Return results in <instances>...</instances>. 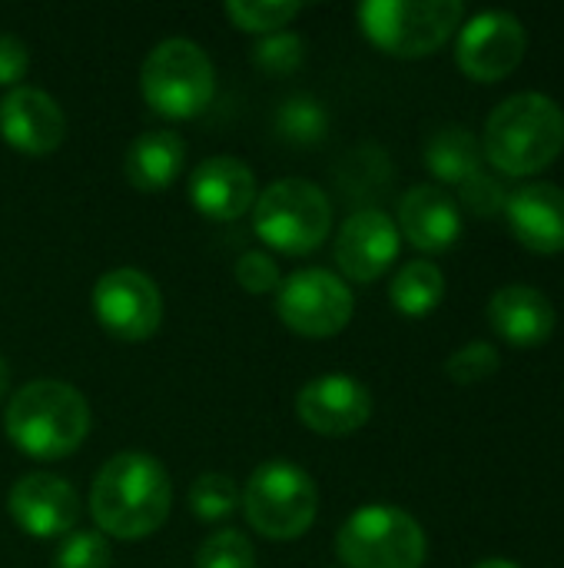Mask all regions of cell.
<instances>
[{"label": "cell", "mask_w": 564, "mask_h": 568, "mask_svg": "<svg viewBox=\"0 0 564 568\" xmlns=\"http://www.w3.org/2000/svg\"><path fill=\"white\" fill-rule=\"evenodd\" d=\"M173 506V486L163 463L150 453L126 449L100 466L90 489V513L96 532L110 539H146L153 536Z\"/></svg>", "instance_id": "cell-1"}, {"label": "cell", "mask_w": 564, "mask_h": 568, "mask_svg": "<svg viewBox=\"0 0 564 568\" xmlns=\"http://www.w3.org/2000/svg\"><path fill=\"white\" fill-rule=\"evenodd\" d=\"M562 150L564 110L548 93H512L485 120L482 156L505 176L542 173Z\"/></svg>", "instance_id": "cell-2"}, {"label": "cell", "mask_w": 564, "mask_h": 568, "mask_svg": "<svg viewBox=\"0 0 564 568\" xmlns=\"http://www.w3.org/2000/svg\"><path fill=\"white\" fill-rule=\"evenodd\" d=\"M3 433L30 459H66L83 446L90 433V406L76 386L37 379L17 389L7 403Z\"/></svg>", "instance_id": "cell-3"}, {"label": "cell", "mask_w": 564, "mask_h": 568, "mask_svg": "<svg viewBox=\"0 0 564 568\" xmlns=\"http://www.w3.org/2000/svg\"><path fill=\"white\" fill-rule=\"evenodd\" d=\"M253 230L269 250L306 256L326 243L332 230V203L312 180L283 176L256 193Z\"/></svg>", "instance_id": "cell-4"}, {"label": "cell", "mask_w": 564, "mask_h": 568, "mask_svg": "<svg viewBox=\"0 0 564 568\" xmlns=\"http://www.w3.org/2000/svg\"><path fill=\"white\" fill-rule=\"evenodd\" d=\"M140 90L156 113L170 120H189L209 106L216 93V70L199 43L170 37L146 53Z\"/></svg>", "instance_id": "cell-5"}, {"label": "cell", "mask_w": 564, "mask_h": 568, "mask_svg": "<svg viewBox=\"0 0 564 568\" xmlns=\"http://www.w3.org/2000/svg\"><path fill=\"white\" fill-rule=\"evenodd\" d=\"M239 499L249 526L273 542L306 536L319 513V489L312 476L293 463H263Z\"/></svg>", "instance_id": "cell-6"}, {"label": "cell", "mask_w": 564, "mask_h": 568, "mask_svg": "<svg viewBox=\"0 0 564 568\" xmlns=\"http://www.w3.org/2000/svg\"><path fill=\"white\" fill-rule=\"evenodd\" d=\"M459 0H366L359 7L362 33L392 57H429L462 23Z\"/></svg>", "instance_id": "cell-7"}, {"label": "cell", "mask_w": 564, "mask_h": 568, "mask_svg": "<svg viewBox=\"0 0 564 568\" xmlns=\"http://www.w3.org/2000/svg\"><path fill=\"white\" fill-rule=\"evenodd\" d=\"M336 552L349 568H422L429 542L409 513L372 503L342 523Z\"/></svg>", "instance_id": "cell-8"}, {"label": "cell", "mask_w": 564, "mask_h": 568, "mask_svg": "<svg viewBox=\"0 0 564 568\" xmlns=\"http://www.w3.org/2000/svg\"><path fill=\"white\" fill-rule=\"evenodd\" d=\"M276 313L286 329L309 339H326L349 326L356 300L342 276L329 270H299L279 283Z\"/></svg>", "instance_id": "cell-9"}, {"label": "cell", "mask_w": 564, "mask_h": 568, "mask_svg": "<svg viewBox=\"0 0 564 568\" xmlns=\"http://www.w3.org/2000/svg\"><path fill=\"white\" fill-rule=\"evenodd\" d=\"M93 313L110 336L123 343H143L163 323V296L146 273L120 266L96 280Z\"/></svg>", "instance_id": "cell-10"}, {"label": "cell", "mask_w": 564, "mask_h": 568, "mask_svg": "<svg viewBox=\"0 0 564 568\" xmlns=\"http://www.w3.org/2000/svg\"><path fill=\"white\" fill-rule=\"evenodd\" d=\"M525 50H529V30L515 13L482 10L459 30L455 60L472 80L495 83L505 80L525 60Z\"/></svg>", "instance_id": "cell-11"}, {"label": "cell", "mask_w": 564, "mask_h": 568, "mask_svg": "<svg viewBox=\"0 0 564 568\" xmlns=\"http://www.w3.org/2000/svg\"><path fill=\"white\" fill-rule=\"evenodd\" d=\"M7 509L13 523L33 539H63L80 519V496L50 473H27L10 486Z\"/></svg>", "instance_id": "cell-12"}, {"label": "cell", "mask_w": 564, "mask_h": 568, "mask_svg": "<svg viewBox=\"0 0 564 568\" xmlns=\"http://www.w3.org/2000/svg\"><path fill=\"white\" fill-rule=\"evenodd\" d=\"M296 416L319 436H352L372 416V393L342 373L306 383L296 396Z\"/></svg>", "instance_id": "cell-13"}, {"label": "cell", "mask_w": 564, "mask_h": 568, "mask_svg": "<svg viewBox=\"0 0 564 568\" xmlns=\"http://www.w3.org/2000/svg\"><path fill=\"white\" fill-rule=\"evenodd\" d=\"M402 236L389 213L382 210H359L352 213L336 236V263L356 283L379 280L399 256Z\"/></svg>", "instance_id": "cell-14"}, {"label": "cell", "mask_w": 564, "mask_h": 568, "mask_svg": "<svg viewBox=\"0 0 564 568\" xmlns=\"http://www.w3.org/2000/svg\"><path fill=\"white\" fill-rule=\"evenodd\" d=\"M0 136L27 156H47L63 143L66 116L50 93L13 87L0 97Z\"/></svg>", "instance_id": "cell-15"}, {"label": "cell", "mask_w": 564, "mask_h": 568, "mask_svg": "<svg viewBox=\"0 0 564 568\" xmlns=\"http://www.w3.org/2000/svg\"><path fill=\"white\" fill-rule=\"evenodd\" d=\"M189 203L206 220H239L256 203V176L236 156H209L189 173Z\"/></svg>", "instance_id": "cell-16"}, {"label": "cell", "mask_w": 564, "mask_h": 568, "mask_svg": "<svg viewBox=\"0 0 564 568\" xmlns=\"http://www.w3.org/2000/svg\"><path fill=\"white\" fill-rule=\"evenodd\" d=\"M509 226L515 240L532 253H562L564 250V190L555 183H522L509 193L505 203Z\"/></svg>", "instance_id": "cell-17"}, {"label": "cell", "mask_w": 564, "mask_h": 568, "mask_svg": "<svg viewBox=\"0 0 564 568\" xmlns=\"http://www.w3.org/2000/svg\"><path fill=\"white\" fill-rule=\"evenodd\" d=\"M489 326L502 343L515 349H535L555 333V306L542 290L512 283L489 300Z\"/></svg>", "instance_id": "cell-18"}, {"label": "cell", "mask_w": 564, "mask_h": 568, "mask_svg": "<svg viewBox=\"0 0 564 568\" xmlns=\"http://www.w3.org/2000/svg\"><path fill=\"white\" fill-rule=\"evenodd\" d=\"M399 236L422 253H442L462 236V206L442 186H412L399 203Z\"/></svg>", "instance_id": "cell-19"}, {"label": "cell", "mask_w": 564, "mask_h": 568, "mask_svg": "<svg viewBox=\"0 0 564 568\" xmlns=\"http://www.w3.org/2000/svg\"><path fill=\"white\" fill-rule=\"evenodd\" d=\"M126 180L140 193H160L176 183L186 166V143L173 130H146L126 150Z\"/></svg>", "instance_id": "cell-20"}, {"label": "cell", "mask_w": 564, "mask_h": 568, "mask_svg": "<svg viewBox=\"0 0 564 568\" xmlns=\"http://www.w3.org/2000/svg\"><path fill=\"white\" fill-rule=\"evenodd\" d=\"M425 166L435 173V180L462 186L469 176H475L482 170V143L469 126L449 123L429 136Z\"/></svg>", "instance_id": "cell-21"}, {"label": "cell", "mask_w": 564, "mask_h": 568, "mask_svg": "<svg viewBox=\"0 0 564 568\" xmlns=\"http://www.w3.org/2000/svg\"><path fill=\"white\" fill-rule=\"evenodd\" d=\"M389 300L402 316L422 320L429 316L442 300H445V276L435 263L429 260H412L406 263L389 286Z\"/></svg>", "instance_id": "cell-22"}, {"label": "cell", "mask_w": 564, "mask_h": 568, "mask_svg": "<svg viewBox=\"0 0 564 568\" xmlns=\"http://www.w3.org/2000/svg\"><path fill=\"white\" fill-rule=\"evenodd\" d=\"M276 133L286 143H299V146H312V143L326 140V133H329L326 103L309 93L286 97L276 110Z\"/></svg>", "instance_id": "cell-23"}, {"label": "cell", "mask_w": 564, "mask_h": 568, "mask_svg": "<svg viewBox=\"0 0 564 568\" xmlns=\"http://www.w3.org/2000/svg\"><path fill=\"white\" fill-rule=\"evenodd\" d=\"M189 509L203 523L226 519V516H233L239 509V486L226 473H203L189 486Z\"/></svg>", "instance_id": "cell-24"}, {"label": "cell", "mask_w": 564, "mask_h": 568, "mask_svg": "<svg viewBox=\"0 0 564 568\" xmlns=\"http://www.w3.org/2000/svg\"><path fill=\"white\" fill-rule=\"evenodd\" d=\"M299 10H302V3H296V0H233V3H226V17L233 20V27H239L246 33H276Z\"/></svg>", "instance_id": "cell-25"}, {"label": "cell", "mask_w": 564, "mask_h": 568, "mask_svg": "<svg viewBox=\"0 0 564 568\" xmlns=\"http://www.w3.org/2000/svg\"><path fill=\"white\" fill-rule=\"evenodd\" d=\"M113 552L103 532L96 529H73L57 542L53 568H110Z\"/></svg>", "instance_id": "cell-26"}, {"label": "cell", "mask_w": 564, "mask_h": 568, "mask_svg": "<svg viewBox=\"0 0 564 568\" xmlns=\"http://www.w3.org/2000/svg\"><path fill=\"white\" fill-rule=\"evenodd\" d=\"M196 568H256L253 542L236 529L213 532L196 549Z\"/></svg>", "instance_id": "cell-27"}, {"label": "cell", "mask_w": 564, "mask_h": 568, "mask_svg": "<svg viewBox=\"0 0 564 568\" xmlns=\"http://www.w3.org/2000/svg\"><path fill=\"white\" fill-rule=\"evenodd\" d=\"M502 366V356L492 343L485 339H475V343H465L459 346L449 359H445V373L452 383H462V386H472V383H482L489 379L492 373H499Z\"/></svg>", "instance_id": "cell-28"}, {"label": "cell", "mask_w": 564, "mask_h": 568, "mask_svg": "<svg viewBox=\"0 0 564 568\" xmlns=\"http://www.w3.org/2000/svg\"><path fill=\"white\" fill-rule=\"evenodd\" d=\"M253 60H256V67L266 70V73H293V70H299L302 60H306V43H302V37H296V33L276 30V33H266V37L256 43Z\"/></svg>", "instance_id": "cell-29"}, {"label": "cell", "mask_w": 564, "mask_h": 568, "mask_svg": "<svg viewBox=\"0 0 564 568\" xmlns=\"http://www.w3.org/2000/svg\"><path fill=\"white\" fill-rule=\"evenodd\" d=\"M459 200L469 213L489 220L495 213H505V203H509V190L502 180L489 176L485 170H479L475 176H469L462 186H459Z\"/></svg>", "instance_id": "cell-30"}, {"label": "cell", "mask_w": 564, "mask_h": 568, "mask_svg": "<svg viewBox=\"0 0 564 568\" xmlns=\"http://www.w3.org/2000/svg\"><path fill=\"white\" fill-rule=\"evenodd\" d=\"M236 283L253 296H266V293H276L283 280H279V266L269 253L249 250L236 260Z\"/></svg>", "instance_id": "cell-31"}, {"label": "cell", "mask_w": 564, "mask_h": 568, "mask_svg": "<svg viewBox=\"0 0 564 568\" xmlns=\"http://www.w3.org/2000/svg\"><path fill=\"white\" fill-rule=\"evenodd\" d=\"M30 70V47L17 33L0 30V87L13 90Z\"/></svg>", "instance_id": "cell-32"}, {"label": "cell", "mask_w": 564, "mask_h": 568, "mask_svg": "<svg viewBox=\"0 0 564 568\" xmlns=\"http://www.w3.org/2000/svg\"><path fill=\"white\" fill-rule=\"evenodd\" d=\"M475 568H522V566H515V562H509V559H482Z\"/></svg>", "instance_id": "cell-33"}, {"label": "cell", "mask_w": 564, "mask_h": 568, "mask_svg": "<svg viewBox=\"0 0 564 568\" xmlns=\"http://www.w3.org/2000/svg\"><path fill=\"white\" fill-rule=\"evenodd\" d=\"M7 383H10V366H7V359L0 356V399H3V393H7Z\"/></svg>", "instance_id": "cell-34"}]
</instances>
